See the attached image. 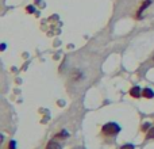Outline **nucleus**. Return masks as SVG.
<instances>
[{"label":"nucleus","mask_w":154,"mask_h":149,"mask_svg":"<svg viewBox=\"0 0 154 149\" xmlns=\"http://www.w3.org/2000/svg\"><path fill=\"white\" fill-rule=\"evenodd\" d=\"M14 147H15V141H11L10 142V149H14Z\"/></svg>","instance_id":"f8f14e48"},{"label":"nucleus","mask_w":154,"mask_h":149,"mask_svg":"<svg viewBox=\"0 0 154 149\" xmlns=\"http://www.w3.org/2000/svg\"><path fill=\"white\" fill-rule=\"evenodd\" d=\"M27 12H34V7L29 5V7H27Z\"/></svg>","instance_id":"9b49d317"},{"label":"nucleus","mask_w":154,"mask_h":149,"mask_svg":"<svg viewBox=\"0 0 154 149\" xmlns=\"http://www.w3.org/2000/svg\"><path fill=\"white\" fill-rule=\"evenodd\" d=\"M120 149H134V145H131V144H126V145H123Z\"/></svg>","instance_id":"1a4fd4ad"},{"label":"nucleus","mask_w":154,"mask_h":149,"mask_svg":"<svg viewBox=\"0 0 154 149\" xmlns=\"http://www.w3.org/2000/svg\"><path fill=\"white\" fill-rule=\"evenodd\" d=\"M66 137H68V133H66V132H61V133H58V134L56 136V138H66Z\"/></svg>","instance_id":"0eeeda50"},{"label":"nucleus","mask_w":154,"mask_h":149,"mask_svg":"<svg viewBox=\"0 0 154 149\" xmlns=\"http://www.w3.org/2000/svg\"><path fill=\"white\" fill-rule=\"evenodd\" d=\"M146 138H147V140L154 138V128H152L149 132H147V136H146Z\"/></svg>","instance_id":"423d86ee"},{"label":"nucleus","mask_w":154,"mask_h":149,"mask_svg":"<svg viewBox=\"0 0 154 149\" xmlns=\"http://www.w3.org/2000/svg\"><path fill=\"white\" fill-rule=\"evenodd\" d=\"M150 128V123H145V125H143V128H142V130H147V129H149Z\"/></svg>","instance_id":"9d476101"},{"label":"nucleus","mask_w":154,"mask_h":149,"mask_svg":"<svg viewBox=\"0 0 154 149\" xmlns=\"http://www.w3.org/2000/svg\"><path fill=\"white\" fill-rule=\"evenodd\" d=\"M150 3H152V0H145L143 2V4L141 5V8L138 10V14H137V18H141V15H142V12H143L145 10H146L147 7L150 5Z\"/></svg>","instance_id":"f03ea898"},{"label":"nucleus","mask_w":154,"mask_h":149,"mask_svg":"<svg viewBox=\"0 0 154 149\" xmlns=\"http://www.w3.org/2000/svg\"><path fill=\"white\" fill-rule=\"evenodd\" d=\"M46 149H61V147H60V144L57 141L51 140V141L49 142L48 145H46Z\"/></svg>","instance_id":"39448f33"},{"label":"nucleus","mask_w":154,"mask_h":149,"mask_svg":"<svg viewBox=\"0 0 154 149\" xmlns=\"http://www.w3.org/2000/svg\"><path fill=\"white\" fill-rule=\"evenodd\" d=\"M142 96H145V98H147V99L154 98V92H153V90H150V88H145V90L142 91Z\"/></svg>","instance_id":"20e7f679"},{"label":"nucleus","mask_w":154,"mask_h":149,"mask_svg":"<svg viewBox=\"0 0 154 149\" xmlns=\"http://www.w3.org/2000/svg\"><path fill=\"white\" fill-rule=\"evenodd\" d=\"M101 132H103V134H106V136H115L116 133L120 132V128L116 125V123L109 122V123H106V125L103 126Z\"/></svg>","instance_id":"f257e3e1"},{"label":"nucleus","mask_w":154,"mask_h":149,"mask_svg":"<svg viewBox=\"0 0 154 149\" xmlns=\"http://www.w3.org/2000/svg\"><path fill=\"white\" fill-rule=\"evenodd\" d=\"M130 95L133 96V98H139V96L142 95L141 88H139V87H133V88L130 90Z\"/></svg>","instance_id":"7ed1b4c3"},{"label":"nucleus","mask_w":154,"mask_h":149,"mask_svg":"<svg viewBox=\"0 0 154 149\" xmlns=\"http://www.w3.org/2000/svg\"><path fill=\"white\" fill-rule=\"evenodd\" d=\"M81 76H82V74H81V72H79V71H77V72H73V77H75L76 80H79Z\"/></svg>","instance_id":"6e6552de"}]
</instances>
